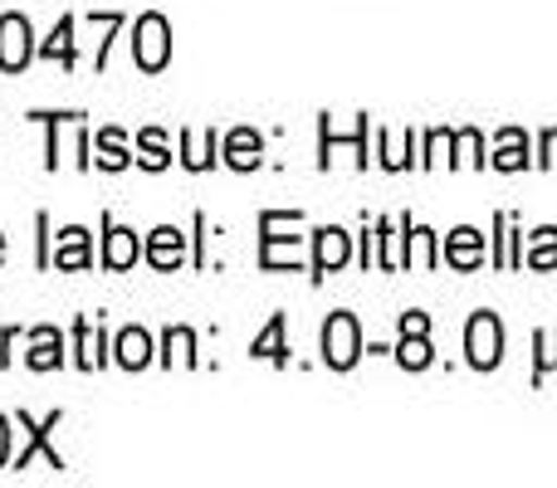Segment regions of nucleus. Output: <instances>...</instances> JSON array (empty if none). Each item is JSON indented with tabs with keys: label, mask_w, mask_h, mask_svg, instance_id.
Here are the masks:
<instances>
[{
	"label": "nucleus",
	"mask_w": 557,
	"mask_h": 488,
	"mask_svg": "<svg viewBox=\"0 0 557 488\" xmlns=\"http://www.w3.org/2000/svg\"><path fill=\"white\" fill-rule=\"evenodd\" d=\"M523 264H529V268H557V230H553V225L533 230V240H529V254H523Z\"/></svg>",
	"instance_id": "393cba45"
},
{
	"label": "nucleus",
	"mask_w": 557,
	"mask_h": 488,
	"mask_svg": "<svg viewBox=\"0 0 557 488\" xmlns=\"http://www.w3.org/2000/svg\"><path fill=\"white\" fill-rule=\"evenodd\" d=\"M133 59L143 74H162L172 64V25H166L157 10L133 20Z\"/></svg>",
	"instance_id": "f257e3e1"
},
{
	"label": "nucleus",
	"mask_w": 557,
	"mask_h": 488,
	"mask_svg": "<svg viewBox=\"0 0 557 488\" xmlns=\"http://www.w3.org/2000/svg\"><path fill=\"white\" fill-rule=\"evenodd\" d=\"M0 259H5V235H0Z\"/></svg>",
	"instance_id": "72a5a7b5"
},
{
	"label": "nucleus",
	"mask_w": 557,
	"mask_h": 488,
	"mask_svg": "<svg viewBox=\"0 0 557 488\" xmlns=\"http://www.w3.org/2000/svg\"><path fill=\"white\" fill-rule=\"evenodd\" d=\"M445 264L460 268V274H470V268L484 264V235L474 230V225H460V230L445 235Z\"/></svg>",
	"instance_id": "9d476101"
},
{
	"label": "nucleus",
	"mask_w": 557,
	"mask_h": 488,
	"mask_svg": "<svg viewBox=\"0 0 557 488\" xmlns=\"http://www.w3.org/2000/svg\"><path fill=\"white\" fill-rule=\"evenodd\" d=\"M137 259H143V240H137V230L113 225V215H103V264L123 274V268H133Z\"/></svg>",
	"instance_id": "6e6552de"
},
{
	"label": "nucleus",
	"mask_w": 557,
	"mask_h": 488,
	"mask_svg": "<svg viewBox=\"0 0 557 488\" xmlns=\"http://www.w3.org/2000/svg\"><path fill=\"white\" fill-rule=\"evenodd\" d=\"M59 421H64V411H49L45 421H29V415L20 411V415H15V425L25 430V450H20L15 460H10V470H29V460H35V454H45L49 470L64 474V454H59L54 445H49V435H54V425H59Z\"/></svg>",
	"instance_id": "20e7f679"
},
{
	"label": "nucleus",
	"mask_w": 557,
	"mask_h": 488,
	"mask_svg": "<svg viewBox=\"0 0 557 488\" xmlns=\"http://www.w3.org/2000/svg\"><path fill=\"white\" fill-rule=\"evenodd\" d=\"M39 59H49V64H64V68H74V15H64L54 25V35L39 45Z\"/></svg>",
	"instance_id": "412c9836"
},
{
	"label": "nucleus",
	"mask_w": 557,
	"mask_h": 488,
	"mask_svg": "<svg viewBox=\"0 0 557 488\" xmlns=\"http://www.w3.org/2000/svg\"><path fill=\"white\" fill-rule=\"evenodd\" d=\"M284 230V211H264L260 215V268H298L304 264V245L298 235H278Z\"/></svg>",
	"instance_id": "39448f33"
},
{
	"label": "nucleus",
	"mask_w": 557,
	"mask_h": 488,
	"mask_svg": "<svg viewBox=\"0 0 557 488\" xmlns=\"http://www.w3.org/2000/svg\"><path fill=\"white\" fill-rule=\"evenodd\" d=\"M162 347H166V352H162V362H166V366H176V356H182L186 366L201 362V356H196V333H191V327H166Z\"/></svg>",
	"instance_id": "b1692460"
},
{
	"label": "nucleus",
	"mask_w": 557,
	"mask_h": 488,
	"mask_svg": "<svg viewBox=\"0 0 557 488\" xmlns=\"http://www.w3.org/2000/svg\"><path fill=\"white\" fill-rule=\"evenodd\" d=\"M347 259H352V235L337 230V225H323V230H313V278L337 274Z\"/></svg>",
	"instance_id": "0eeeda50"
},
{
	"label": "nucleus",
	"mask_w": 557,
	"mask_h": 488,
	"mask_svg": "<svg viewBox=\"0 0 557 488\" xmlns=\"http://www.w3.org/2000/svg\"><path fill=\"white\" fill-rule=\"evenodd\" d=\"M103 20V35H117V25H123V15H117V10H108V15H98ZM108 45H113V39H103V45H98V68H108Z\"/></svg>",
	"instance_id": "c756f323"
},
{
	"label": "nucleus",
	"mask_w": 557,
	"mask_h": 488,
	"mask_svg": "<svg viewBox=\"0 0 557 488\" xmlns=\"http://www.w3.org/2000/svg\"><path fill=\"white\" fill-rule=\"evenodd\" d=\"M539 166H543V172L557 166V127H548V133L539 137Z\"/></svg>",
	"instance_id": "7c9ffc66"
},
{
	"label": "nucleus",
	"mask_w": 557,
	"mask_h": 488,
	"mask_svg": "<svg viewBox=\"0 0 557 488\" xmlns=\"http://www.w3.org/2000/svg\"><path fill=\"white\" fill-rule=\"evenodd\" d=\"M215 157H221V133H182V162L191 166V172H211Z\"/></svg>",
	"instance_id": "aec40b11"
},
{
	"label": "nucleus",
	"mask_w": 557,
	"mask_h": 488,
	"mask_svg": "<svg viewBox=\"0 0 557 488\" xmlns=\"http://www.w3.org/2000/svg\"><path fill=\"white\" fill-rule=\"evenodd\" d=\"M401 333H431V317L411 308V313H401Z\"/></svg>",
	"instance_id": "2f4dec72"
},
{
	"label": "nucleus",
	"mask_w": 557,
	"mask_h": 488,
	"mask_svg": "<svg viewBox=\"0 0 557 488\" xmlns=\"http://www.w3.org/2000/svg\"><path fill=\"white\" fill-rule=\"evenodd\" d=\"M49 264L64 268V274L94 264V249H88V230H84V225H69V230H59V245L49 249Z\"/></svg>",
	"instance_id": "9b49d317"
},
{
	"label": "nucleus",
	"mask_w": 557,
	"mask_h": 488,
	"mask_svg": "<svg viewBox=\"0 0 557 488\" xmlns=\"http://www.w3.org/2000/svg\"><path fill=\"white\" fill-rule=\"evenodd\" d=\"M284 327H288V317L284 313H274L270 323H264V333L255 337V347H250V356L255 362H274V366H288V342H284Z\"/></svg>",
	"instance_id": "a211bd4d"
},
{
	"label": "nucleus",
	"mask_w": 557,
	"mask_h": 488,
	"mask_svg": "<svg viewBox=\"0 0 557 488\" xmlns=\"http://www.w3.org/2000/svg\"><path fill=\"white\" fill-rule=\"evenodd\" d=\"M39 49H35V29H29V20L25 15H0V68L5 74H20V68L35 59Z\"/></svg>",
	"instance_id": "423d86ee"
},
{
	"label": "nucleus",
	"mask_w": 557,
	"mask_h": 488,
	"mask_svg": "<svg viewBox=\"0 0 557 488\" xmlns=\"http://www.w3.org/2000/svg\"><path fill=\"white\" fill-rule=\"evenodd\" d=\"M494 166H499V172H529L533 166L529 133H523V127H504V133L494 137Z\"/></svg>",
	"instance_id": "dca6fc26"
},
{
	"label": "nucleus",
	"mask_w": 557,
	"mask_h": 488,
	"mask_svg": "<svg viewBox=\"0 0 557 488\" xmlns=\"http://www.w3.org/2000/svg\"><path fill=\"white\" fill-rule=\"evenodd\" d=\"M94 166H103V172H123V166H133L137 157L127 152V137L117 133V127H103V133L94 137Z\"/></svg>",
	"instance_id": "f3484780"
},
{
	"label": "nucleus",
	"mask_w": 557,
	"mask_h": 488,
	"mask_svg": "<svg viewBox=\"0 0 557 488\" xmlns=\"http://www.w3.org/2000/svg\"><path fill=\"white\" fill-rule=\"evenodd\" d=\"M108 362V333L94 317H78L74 323V366L78 372H98Z\"/></svg>",
	"instance_id": "1a4fd4ad"
},
{
	"label": "nucleus",
	"mask_w": 557,
	"mask_h": 488,
	"mask_svg": "<svg viewBox=\"0 0 557 488\" xmlns=\"http://www.w3.org/2000/svg\"><path fill=\"white\" fill-rule=\"evenodd\" d=\"M5 464H10V421L0 415V470H5Z\"/></svg>",
	"instance_id": "473e14b6"
},
{
	"label": "nucleus",
	"mask_w": 557,
	"mask_h": 488,
	"mask_svg": "<svg viewBox=\"0 0 557 488\" xmlns=\"http://www.w3.org/2000/svg\"><path fill=\"white\" fill-rule=\"evenodd\" d=\"M260 162H264V137L255 133V127H235V133L225 137V166H231V172H255Z\"/></svg>",
	"instance_id": "4468645a"
},
{
	"label": "nucleus",
	"mask_w": 557,
	"mask_h": 488,
	"mask_svg": "<svg viewBox=\"0 0 557 488\" xmlns=\"http://www.w3.org/2000/svg\"><path fill=\"white\" fill-rule=\"evenodd\" d=\"M441 264V249H435V230L406 221V268H435Z\"/></svg>",
	"instance_id": "6ab92c4d"
},
{
	"label": "nucleus",
	"mask_w": 557,
	"mask_h": 488,
	"mask_svg": "<svg viewBox=\"0 0 557 488\" xmlns=\"http://www.w3.org/2000/svg\"><path fill=\"white\" fill-rule=\"evenodd\" d=\"M323 362L333 366V372H352V366L362 362V327H357V317L343 313V308L323 323Z\"/></svg>",
	"instance_id": "f03ea898"
},
{
	"label": "nucleus",
	"mask_w": 557,
	"mask_h": 488,
	"mask_svg": "<svg viewBox=\"0 0 557 488\" xmlns=\"http://www.w3.org/2000/svg\"><path fill=\"white\" fill-rule=\"evenodd\" d=\"M78 113H35V123H45L49 127V142H45V166L54 172L59 166V123H74Z\"/></svg>",
	"instance_id": "bb28decb"
},
{
	"label": "nucleus",
	"mask_w": 557,
	"mask_h": 488,
	"mask_svg": "<svg viewBox=\"0 0 557 488\" xmlns=\"http://www.w3.org/2000/svg\"><path fill=\"white\" fill-rule=\"evenodd\" d=\"M533 347H539V362H533V386H539L548 372H557V327L533 337Z\"/></svg>",
	"instance_id": "a878e982"
},
{
	"label": "nucleus",
	"mask_w": 557,
	"mask_h": 488,
	"mask_svg": "<svg viewBox=\"0 0 557 488\" xmlns=\"http://www.w3.org/2000/svg\"><path fill=\"white\" fill-rule=\"evenodd\" d=\"M29 372H54V366H64V333L59 327H35L29 333V352H25Z\"/></svg>",
	"instance_id": "ddd939ff"
},
{
	"label": "nucleus",
	"mask_w": 557,
	"mask_h": 488,
	"mask_svg": "<svg viewBox=\"0 0 557 488\" xmlns=\"http://www.w3.org/2000/svg\"><path fill=\"white\" fill-rule=\"evenodd\" d=\"M465 356H470L474 372H494V366L504 362V323L490 308L465 323Z\"/></svg>",
	"instance_id": "7ed1b4c3"
},
{
	"label": "nucleus",
	"mask_w": 557,
	"mask_h": 488,
	"mask_svg": "<svg viewBox=\"0 0 557 488\" xmlns=\"http://www.w3.org/2000/svg\"><path fill=\"white\" fill-rule=\"evenodd\" d=\"M450 142H455L450 127H435V133H425V157H421V166H435V162H441ZM445 162H450V157H445Z\"/></svg>",
	"instance_id": "c85d7f7f"
},
{
	"label": "nucleus",
	"mask_w": 557,
	"mask_h": 488,
	"mask_svg": "<svg viewBox=\"0 0 557 488\" xmlns=\"http://www.w3.org/2000/svg\"><path fill=\"white\" fill-rule=\"evenodd\" d=\"M137 162H143L147 172H166V166H172V147H166L162 127H147V133L137 137Z\"/></svg>",
	"instance_id": "5701e85b"
},
{
	"label": "nucleus",
	"mask_w": 557,
	"mask_h": 488,
	"mask_svg": "<svg viewBox=\"0 0 557 488\" xmlns=\"http://www.w3.org/2000/svg\"><path fill=\"white\" fill-rule=\"evenodd\" d=\"M147 264L152 268H182V259H186V235L176 230V225H157L152 235H147Z\"/></svg>",
	"instance_id": "f8f14e48"
},
{
	"label": "nucleus",
	"mask_w": 557,
	"mask_h": 488,
	"mask_svg": "<svg viewBox=\"0 0 557 488\" xmlns=\"http://www.w3.org/2000/svg\"><path fill=\"white\" fill-rule=\"evenodd\" d=\"M396 362H401L406 372H425V366L435 362L431 333H401V342H396Z\"/></svg>",
	"instance_id": "4be33fe9"
},
{
	"label": "nucleus",
	"mask_w": 557,
	"mask_h": 488,
	"mask_svg": "<svg viewBox=\"0 0 557 488\" xmlns=\"http://www.w3.org/2000/svg\"><path fill=\"white\" fill-rule=\"evenodd\" d=\"M455 147H460L465 166H490V157H484V137L474 133V127H460V133H455Z\"/></svg>",
	"instance_id": "cd10ccee"
},
{
	"label": "nucleus",
	"mask_w": 557,
	"mask_h": 488,
	"mask_svg": "<svg viewBox=\"0 0 557 488\" xmlns=\"http://www.w3.org/2000/svg\"><path fill=\"white\" fill-rule=\"evenodd\" d=\"M113 362L123 366V372H143V366H152V337H147V327H123V333H117Z\"/></svg>",
	"instance_id": "2eb2a0df"
}]
</instances>
